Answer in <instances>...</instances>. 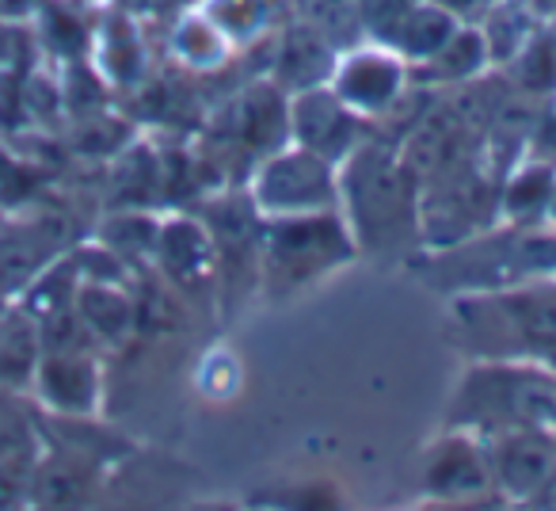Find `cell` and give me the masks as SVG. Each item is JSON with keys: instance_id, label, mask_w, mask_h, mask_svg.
I'll return each instance as SVG.
<instances>
[{"instance_id": "6da1fadb", "label": "cell", "mask_w": 556, "mask_h": 511, "mask_svg": "<svg viewBox=\"0 0 556 511\" xmlns=\"http://www.w3.org/2000/svg\"><path fill=\"white\" fill-rule=\"evenodd\" d=\"M336 256H343L340 229H332L328 222H290L270 237L267 267L270 279H287L290 287V283L313 279Z\"/></svg>"}, {"instance_id": "7a4b0ae2", "label": "cell", "mask_w": 556, "mask_h": 511, "mask_svg": "<svg viewBox=\"0 0 556 511\" xmlns=\"http://www.w3.org/2000/svg\"><path fill=\"white\" fill-rule=\"evenodd\" d=\"M39 389L54 409L88 412L96 401V366L85 351H47L39 359Z\"/></svg>"}, {"instance_id": "3957f363", "label": "cell", "mask_w": 556, "mask_h": 511, "mask_svg": "<svg viewBox=\"0 0 556 511\" xmlns=\"http://www.w3.org/2000/svg\"><path fill=\"white\" fill-rule=\"evenodd\" d=\"M31 503L35 511H88L92 500V477L77 462H47L31 473Z\"/></svg>"}, {"instance_id": "277c9868", "label": "cell", "mask_w": 556, "mask_h": 511, "mask_svg": "<svg viewBox=\"0 0 556 511\" xmlns=\"http://www.w3.org/2000/svg\"><path fill=\"white\" fill-rule=\"evenodd\" d=\"M278 169L290 179H278L275 172H267L263 199L275 202L270 210H320L332 199V184H328L320 161H278Z\"/></svg>"}, {"instance_id": "5b68a950", "label": "cell", "mask_w": 556, "mask_h": 511, "mask_svg": "<svg viewBox=\"0 0 556 511\" xmlns=\"http://www.w3.org/2000/svg\"><path fill=\"white\" fill-rule=\"evenodd\" d=\"M42 359V336L35 321L20 310H9L0 317V382L4 386H24L35 378Z\"/></svg>"}, {"instance_id": "8992f818", "label": "cell", "mask_w": 556, "mask_h": 511, "mask_svg": "<svg viewBox=\"0 0 556 511\" xmlns=\"http://www.w3.org/2000/svg\"><path fill=\"white\" fill-rule=\"evenodd\" d=\"M35 435L20 416H0V473L27 485L35 473Z\"/></svg>"}, {"instance_id": "52a82bcc", "label": "cell", "mask_w": 556, "mask_h": 511, "mask_svg": "<svg viewBox=\"0 0 556 511\" xmlns=\"http://www.w3.org/2000/svg\"><path fill=\"white\" fill-rule=\"evenodd\" d=\"M80 321H85L92 333L115 340V336H123L126 325H130V306H126V298L115 295V290L92 287L80 295Z\"/></svg>"}, {"instance_id": "ba28073f", "label": "cell", "mask_w": 556, "mask_h": 511, "mask_svg": "<svg viewBox=\"0 0 556 511\" xmlns=\"http://www.w3.org/2000/svg\"><path fill=\"white\" fill-rule=\"evenodd\" d=\"M290 511H340V503L328 493H317V488H305V493H294L287 503Z\"/></svg>"}, {"instance_id": "9c48e42d", "label": "cell", "mask_w": 556, "mask_h": 511, "mask_svg": "<svg viewBox=\"0 0 556 511\" xmlns=\"http://www.w3.org/2000/svg\"><path fill=\"white\" fill-rule=\"evenodd\" d=\"M24 496H27V488L20 485V481H12L9 473H0V511H20Z\"/></svg>"}, {"instance_id": "30bf717a", "label": "cell", "mask_w": 556, "mask_h": 511, "mask_svg": "<svg viewBox=\"0 0 556 511\" xmlns=\"http://www.w3.org/2000/svg\"><path fill=\"white\" fill-rule=\"evenodd\" d=\"M191 511H237V508H225V503H210V508H191Z\"/></svg>"}, {"instance_id": "8fae6325", "label": "cell", "mask_w": 556, "mask_h": 511, "mask_svg": "<svg viewBox=\"0 0 556 511\" xmlns=\"http://www.w3.org/2000/svg\"><path fill=\"white\" fill-rule=\"evenodd\" d=\"M100 511H134V508H100Z\"/></svg>"}]
</instances>
